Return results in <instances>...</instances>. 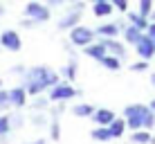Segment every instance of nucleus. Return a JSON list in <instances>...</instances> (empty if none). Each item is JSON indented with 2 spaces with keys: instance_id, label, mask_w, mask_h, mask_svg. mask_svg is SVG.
<instances>
[{
  "instance_id": "aec40b11",
  "label": "nucleus",
  "mask_w": 155,
  "mask_h": 144,
  "mask_svg": "<svg viewBox=\"0 0 155 144\" xmlns=\"http://www.w3.org/2000/svg\"><path fill=\"white\" fill-rule=\"evenodd\" d=\"M50 97H47V95H36V97H31V110H47L50 108Z\"/></svg>"
},
{
  "instance_id": "7ed1b4c3",
  "label": "nucleus",
  "mask_w": 155,
  "mask_h": 144,
  "mask_svg": "<svg viewBox=\"0 0 155 144\" xmlns=\"http://www.w3.org/2000/svg\"><path fill=\"white\" fill-rule=\"evenodd\" d=\"M85 5H88L85 0H77V2H72L70 7H68V12L56 20V27L61 29V32H70L72 27H77V25L81 23V18H83Z\"/></svg>"
},
{
  "instance_id": "1a4fd4ad",
  "label": "nucleus",
  "mask_w": 155,
  "mask_h": 144,
  "mask_svg": "<svg viewBox=\"0 0 155 144\" xmlns=\"http://www.w3.org/2000/svg\"><path fill=\"white\" fill-rule=\"evenodd\" d=\"M9 92V104H12V108L16 110H20V108H25L27 106V88L25 86H14L12 90H7Z\"/></svg>"
},
{
  "instance_id": "6ab92c4d",
  "label": "nucleus",
  "mask_w": 155,
  "mask_h": 144,
  "mask_svg": "<svg viewBox=\"0 0 155 144\" xmlns=\"http://www.w3.org/2000/svg\"><path fill=\"white\" fill-rule=\"evenodd\" d=\"M90 137L97 142H108V140H113V133H110L108 126H97V129L90 131Z\"/></svg>"
},
{
  "instance_id": "b1692460",
  "label": "nucleus",
  "mask_w": 155,
  "mask_h": 144,
  "mask_svg": "<svg viewBox=\"0 0 155 144\" xmlns=\"http://www.w3.org/2000/svg\"><path fill=\"white\" fill-rule=\"evenodd\" d=\"M12 108V104H9V92L7 90H0V115L5 113V110Z\"/></svg>"
},
{
  "instance_id": "4be33fe9",
  "label": "nucleus",
  "mask_w": 155,
  "mask_h": 144,
  "mask_svg": "<svg viewBox=\"0 0 155 144\" xmlns=\"http://www.w3.org/2000/svg\"><path fill=\"white\" fill-rule=\"evenodd\" d=\"M130 140L135 142V144H148V142L153 140V137H151V133H148L146 129H140V131H133Z\"/></svg>"
},
{
  "instance_id": "c85d7f7f",
  "label": "nucleus",
  "mask_w": 155,
  "mask_h": 144,
  "mask_svg": "<svg viewBox=\"0 0 155 144\" xmlns=\"http://www.w3.org/2000/svg\"><path fill=\"white\" fill-rule=\"evenodd\" d=\"M45 5H50L52 9H56V7H61V5H72V2H77V0H43Z\"/></svg>"
},
{
  "instance_id": "2f4dec72",
  "label": "nucleus",
  "mask_w": 155,
  "mask_h": 144,
  "mask_svg": "<svg viewBox=\"0 0 155 144\" xmlns=\"http://www.w3.org/2000/svg\"><path fill=\"white\" fill-rule=\"evenodd\" d=\"M146 34H148V36H151V39L155 41V20H153V23H151V25H148V29H146Z\"/></svg>"
},
{
  "instance_id": "9b49d317",
  "label": "nucleus",
  "mask_w": 155,
  "mask_h": 144,
  "mask_svg": "<svg viewBox=\"0 0 155 144\" xmlns=\"http://www.w3.org/2000/svg\"><path fill=\"white\" fill-rule=\"evenodd\" d=\"M94 32H97L99 39H117L121 34V27L117 23H101L94 27Z\"/></svg>"
},
{
  "instance_id": "dca6fc26",
  "label": "nucleus",
  "mask_w": 155,
  "mask_h": 144,
  "mask_svg": "<svg viewBox=\"0 0 155 144\" xmlns=\"http://www.w3.org/2000/svg\"><path fill=\"white\" fill-rule=\"evenodd\" d=\"M128 23L135 25V27H140L142 32H146L148 25H151V23H148V18H146V16H142L140 12H130V14H128Z\"/></svg>"
},
{
  "instance_id": "5701e85b",
  "label": "nucleus",
  "mask_w": 155,
  "mask_h": 144,
  "mask_svg": "<svg viewBox=\"0 0 155 144\" xmlns=\"http://www.w3.org/2000/svg\"><path fill=\"white\" fill-rule=\"evenodd\" d=\"M12 131V122H9V115H0V137H5Z\"/></svg>"
},
{
  "instance_id": "423d86ee",
  "label": "nucleus",
  "mask_w": 155,
  "mask_h": 144,
  "mask_svg": "<svg viewBox=\"0 0 155 144\" xmlns=\"http://www.w3.org/2000/svg\"><path fill=\"white\" fill-rule=\"evenodd\" d=\"M81 90H77L72 86V81H58L56 86H52L47 90V97H50L52 104H58V101H70L74 97H79Z\"/></svg>"
},
{
  "instance_id": "ddd939ff",
  "label": "nucleus",
  "mask_w": 155,
  "mask_h": 144,
  "mask_svg": "<svg viewBox=\"0 0 155 144\" xmlns=\"http://www.w3.org/2000/svg\"><path fill=\"white\" fill-rule=\"evenodd\" d=\"M121 34H124V41L126 43H130V45H137L142 41V36H144V32L140 27H135V25H130L128 23L124 29H121Z\"/></svg>"
},
{
  "instance_id": "f257e3e1",
  "label": "nucleus",
  "mask_w": 155,
  "mask_h": 144,
  "mask_svg": "<svg viewBox=\"0 0 155 144\" xmlns=\"http://www.w3.org/2000/svg\"><path fill=\"white\" fill-rule=\"evenodd\" d=\"M61 81L58 79V72H54L52 68L47 65H34V68H27L23 77V86L27 88V95L29 97H36V95H43L45 90H50L52 86Z\"/></svg>"
},
{
  "instance_id": "4468645a",
  "label": "nucleus",
  "mask_w": 155,
  "mask_h": 144,
  "mask_svg": "<svg viewBox=\"0 0 155 144\" xmlns=\"http://www.w3.org/2000/svg\"><path fill=\"white\" fill-rule=\"evenodd\" d=\"M92 119H94V124H97V126H108L110 122L115 119V113L110 108H97V110H94V115H92Z\"/></svg>"
},
{
  "instance_id": "6e6552de",
  "label": "nucleus",
  "mask_w": 155,
  "mask_h": 144,
  "mask_svg": "<svg viewBox=\"0 0 155 144\" xmlns=\"http://www.w3.org/2000/svg\"><path fill=\"white\" fill-rule=\"evenodd\" d=\"M97 41H99L101 45H104L106 54L117 56V59H121V61L126 59V45H124V43H119L117 39H97Z\"/></svg>"
},
{
  "instance_id": "39448f33",
  "label": "nucleus",
  "mask_w": 155,
  "mask_h": 144,
  "mask_svg": "<svg viewBox=\"0 0 155 144\" xmlns=\"http://www.w3.org/2000/svg\"><path fill=\"white\" fill-rule=\"evenodd\" d=\"M23 14L27 16V18H31L36 25H43V23H47V20L52 18V7L45 5L43 0H29V2L25 5Z\"/></svg>"
},
{
  "instance_id": "58836bf2",
  "label": "nucleus",
  "mask_w": 155,
  "mask_h": 144,
  "mask_svg": "<svg viewBox=\"0 0 155 144\" xmlns=\"http://www.w3.org/2000/svg\"><path fill=\"white\" fill-rule=\"evenodd\" d=\"M151 144H155V137H153V140H151Z\"/></svg>"
},
{
  "instance_id": "9d476101",
  "label": "nucleus",
  "mask_w": 155,
  "mask_h": 144,
  "mask_svg": "<svg viewBox=\"0 0 155 144\" xmlns=\"http://www.w3.org/2000/svg\"><path fill=\"white\" fill-rule=\"evenodd\" d=\"M135 50H137V54H140V59H144V61H151V59L155 56V41H153L148 34H144L142 41L135 45Z\"/></svg>"
},
{
  "instance_id": "f8f14e48",
  "label": "nucleus",
  "mask_w": 155,
  "mask_h": 144,
  "mask_svg": "<svg viewBox=\"0 0 155 144\" xmlns=\"http://www.w3.org/2000/svg\"><path fill=\"white\" fill-rule=\"evenodd\" d=\"M113 12H115V7L110 0H97V2H92V14L97 18H110Z\"/></svg>"
},
{
  "instance_id": "a211bd4d",
  "label": "nucleus",
  "mask_w": 155,
  "mask_h": 144,
  "mask_svg": "<svg viewBox=\"0 0 155 144\" xmlns=\"http://www.w3.org/2000/svg\"><path fill=\"white\" fill-rule=\"evenodd\" d=\"M72 115H77V117H92L94 115V110H97V106H92V104H77V106H72Z\"/></svg>"
},
{
  "instance_id": "f03ea898",
  "label": "nucleus",
  "mask_w": 155,
  "mask_h": 144,
  "mask_svg": "<svg viewBox=\"0 0 155 144\" xmlns=\"http://www.w3.org/2000/svg\"><path fill=\"white\" fill-rule=\"evenodd\" d=\"M124 117H126V124L130 131H140V129H153L155 126V110L151 106H144V104H130L124 108Z\"/></svg>"
},
{
  "instance_id": "7c9ffc66",
  "label": "nucleus",
  "mask_w": 155,
  "mask_h": 144,
  "mask_svg": "<svg viewBox=\"0 0 155 144\" xmlns=\"http://www.w3.org/2000/svg\"><path fill=\"white\" fill-rule=\"evenodd\" d=\"M9 72H12V74H18V77H25V72H27V68H25V65H14V68H12V70H9Z\"/></svg>"
},
{
  "instance_id": "a878e982",
  "label": "nucleus",
  "mask_w": 155,
  "mask_h": 144,
  "mask_svg": "<svg viewBox=\"0 0 155 144\" xmlns=\"http://www.w3.org/2000/svg\"><path fill=\"white\" fill-rule=\"evenodd\" d=\"M50 135H52V140H58V137H61V126H58V119H54V117H52V122H50Z\"/></svg>"
},
{
  "instance_id": "e433bc0d",
  "label": "nucleus",
  "mask_w": 155,
  "mask_h": 144,
  "mask_svg": "<svg viewBox=\"0 0 155 144\" xmlns=\"http://www.w3.org/2000/svg\"><path fill=\"white\" fill-rule=\"evenodd\" d=\"M151 81H153V86H155V72L151 74Z\"/></svg>"
},
{
  "instance_id": "2eb2a0df",
  "label": "nucleus",
  "mask_w": 155,
  "mask_h": 144,
  "mask_svg": "<svg viewBox=\"0 0 155 144\" xmlns=\"http://www.w3.org/2000/svg\"><path fill=\"white\" fill-rule=\"evenodd\" d=\"M83 54H85V56H90V59H94V61H99V59H104V56H106V50H104V45H101L99 41H94L92 45L83 47Z\"/></svg>"
},
{
  "instance_id": "0eeeda50",
  "label": "nucleus",
  "mask_w": 155,
  "mask_h": 144,
  "mask_svg": "<svg viewBox=\"0 0 155 144\" xmlns=\"http://www.w3.org/2000/svg\"><path fill=\"white\" fill-rule=\"evenodd\" d=\"M0 45L7 52H20L23 39H20V34L16 29H0Z\"/></svg>"
},
{
  "instance_id": "ea45409f",
  "label": "nucleus",
  "mask_w": 155,
  "mask_h": 144,
  "mask_svg": "<svg viewBox=\"0 0 155 144\" xmlns=\"http://www.w3.org/2000/svg\"><path fill=\"white\" fill-rule=\"evenodd\" d=\"M0 88H2V79H0Z\"/></svg>"
},
{
  "instance_id": "bb28decb",
  "label": "nucleus",
  "mask_w": 155,
  "mask_h": 144,
  "mask_svg": "<svg viewBox=\"0 0 155 144\" xmlns=\"http://www.w3.org/2000/svg\"><path fill=\"white\" fill-rule=\"evenodd\" d=\"M110 2H113V7L117 9V12L128 14V0H110Z\"/></svg>"
},
{
  "instance_id": "72a5a7b5",
  "label": "nucleus",
  "mask_w": 155,
  "mask_h": 144,
  "mask_svg": "<svg viewBox=\"0 0 155 144\" xmlns=\"http://www.w3.org/2000/svg\"><path fill=\"white\" fill-rule=\"evenodd\" d=\"M29 144H47V142L43 140V137H38V140H34V142H29Z\"/></svg>"
},
{
  "instance_id": "20e7f679",
  "label": "nucleus",
  "mask_w": 155,
  "mask_h": 144,
  "mask_svg": "<svg viewBox=\"0 0 155 144\" xmlns=\"http://www.w3.org/2000/svg\"><path fill=\"white\" fill-rule=\"evenodd\" d=\"M68 39H70V43L74 47H81V50H83V47L92 45L99 36H97V32H94V27H88V25L79 23L77 27H72L70 32H68Z\"/></svg>"
},
{
  "instance_id": "412c9836",
  "label": "nucleus",
  "mask_w": 155,
  "mask_h": 144,
  "mask_svg": "<svg viewBox=\"0 0 155 144\" xmlns=\"http://www.w3.org/2000/svg\"><path fill=\"white\" fill-rule=\"evenodd\" d=\"M97 63H101V65L106 68V70H113V72H117L121 68V59H117V56H110V54H106L104 59H99Z\"/></svg>"
},
{
  "instance_id": "f704fd0d",
  "label": "nucleus",
  "mask_w": 155,
  "mask_h": 144,
  "mask_svg": "<svg viewBox=\"0 0 155 144\" xmlns=\"http://www.w3.org/2000/svg\"><path fill=\"white\" fill-rule=\"evenodd\" d=\"M148 18H151V20H155V9H153V12H151V16H148Z\"/></svg>"
},
{
  "instance_id": "393cba45",
  "label": "nucleus",
  "mask_w": 155,
  "mask_h": 144,
  "mask_svg": "<svg viewBox=\"0 0 155 144\" xmlns=\"http://www.w3.org/2000/svg\"><path fill=\"white\" fill-rule=\"evenodd\" d=\"M151 12H153V0H140V14L148 18Z\"/></svg>"
},
{
  "instance_id": "c756f323",
  "label": "nucleus",
  "mask_w": 155,
  "mask_h": 144,
  "mask_svg": "<svg viewBox=\"0 0 155 144\" xmlns=\"http://www.w3.org/2000/svg\"><path fill=\"white\" fill-rule=\"evenodd\" d=\"M146 68H148V61H144V59H142V61L133 63V65H130V70H133V72H142V70H146Z\"/></svg>"
},
{
  "instance_id": "c9c22d12",
  "label": "nucleus",
  "mask_w": 155,
  "mask_h": 144,
  "mask_svg": "<svg viewBox=\"0 0 155 144\" xmlns=\"http://www.w3.org/2000/svg\"><path fill=\"white\" fill-rule=\"evenodd\" d=\"M148 106H151V108L155 110V99H153V101H151V104H148Z\"/></svg>"
},
{
  "instance_id": "473e14b6",
  "label": "nucleus",
  "mask_w": 155,
  "mask_h": 144,
  "mask_svg": "<svg viewBox=\"0 0 155 144\" xmlns=\"http://www.w3.org/2000/svg\"><path fill=\"white\" fill-rule=\"evenodd\" d=\"M5 14H7V7H5V5H2V2H0V18H2V16H5Z\"/></svg>"
},
{
  "instance_id": "f3484780",
  "label": "nucleus",
  "mask_w": 155,
  "mask_h": 144,
  "mask_svg": "<svg viewBox=\"0 0 155 144\" xmlns=\"http://www.w3.org/2000/svg\"><path fill=\"white\" fill-rule=\"evenodd\" d=\"M108 129H110V133H113V137H121V135H124V131L128 129L126 117H121V119H119V117H115V119L108 124Z\"/></svg>"
},
{
  "instance_id": "cd10ccee",
  "label": "nucleus",
  "mask_w": 155,
  "mask_h": 144,
  "mask_svg": "<svg viewBox=\"0 0 155 144\" xmlns=\"http://www.w3.org/2000/svg\"><path fill=\"white\" fill-rule=\"evenodd\" d=\"M9 122H12V129H20L23 122H25V117L20 113H16V115H9Z\"/></svg>"
},
{
  "instance_id": "4c0bfd02",
  "label": "nucleus",
  "mask_w": 155,
  "mask_h": 144,
  "mask_svg": "<svg viewBox=\"0 0 155 144\" xmlns=\"http://www.w3.org/2000/svg\"><path fill=\"white\" fill-rule=\"evenodd\" d=\"M85 2H90V5H92V2H97V0H85Z\"/></svg>"
}]
</instances>
